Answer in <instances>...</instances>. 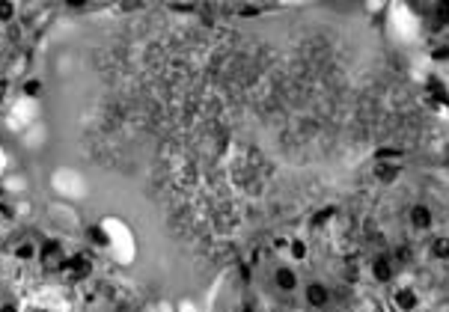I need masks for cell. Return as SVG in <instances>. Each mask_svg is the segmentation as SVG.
I'll list each match as a JSON object with an SVG mask.
<instances>
[{"instance_id": "obj_1", "label": "cell", "mask_w": 449, "mask_h": 312, "mask_svg": "<svg viewBox=\"0 0 449 312\" xmlns=\"http://www.w3.org/2000/svg\"><path fill=\"white\" fill-rule=\"evenodd\" d=\"M36 262L42 265V271H48V274H57L66 267V262H69V256H66V247L60 241H42L39 244V256H36Z\"/></svg>"}, {"instance_id": "obj_2", "label": "cell", "mask_w": 449, "mask_h": 312, "mask_svg": "<svg viewBox=\"0 0 449 312\" xmlns=\"http://www.w3.org/2000/svg\"><path fill=\"white\" fill-rule=\"evenodd\" d=\"M304 304L310 306V309H328L330 304H333V288L328 286V283H321V280H310L304 288Z\"/></svg>"}, {"instance_id": "obj_3", "label": "cell", "mask_w": 449, "mask_h": 312, "mask_svg": "<svg viewBox=\"0 0 449 312\" xmlns=\"http://www.w3.org/2000/svg\"><path fill=\"white\" fill-rule=\"evenodd\" d=\"M271 283H274V288L280 295H295L300 288V276H298V271L291 265H277L271 271Z\"/></svg>"}, {"instance_id": "obj_4", "label": "cell", "mask_w": 449, "mask_h": 312, "mask_svg": "<svg viewBox=\"0 0 449 312\" xmlns=\"http://www.w3.org/2000/svg\"><path fill=\"white\" fill-rule=\"evenodd\" d=\"M369 276L378 283V286H390L393 276H396V265L387 253H375L372 262H369Z\"/></svg>"}, {"instance_id": "obj_5", "label": "cell", "mask_w": 449, "mask_h": 312, "mask_svg": "<svg viewBox=\"0 0 449 312\" xmlns=\"http://www.w3.org/2000/svg\"><path fill=\"white\" fill-rule=\"evenodd\" d=\"M408 223H411L413 232H432V226H434V211L425 205V203H413L408 208Z\"/></svg>"}, {"instance_id": "obj_6", "label": "cell", "mask_w": 449, "mask_h": 312, "mask_svg": "<svg viewBox=\"0 0 449 312\" xmlns=\"http://www.w3.org/2000/svg\"><path fill=\"white\" fill-rule=\"evenodd\" d=\"M393 306H396L399 312H417L420 309V295H417V288H411V286H402L393 292Z\"/></svg>"}, {"instance_id": "obj_7", "label": "cell", "mask_w": 449, "mask_h": 312, "mask_svg": "<svg viewBox=\"0 0 449 312\" xmlns=\"http://www.w3.org/2000/svg\"><path fill=\"white\" fill-rule=\"evenodd\" d=\"M63 271L69 274V280H86V276L93 274V262H89L86 256L75 253V256H69V262H66Z\"/></svg>"}, {"instance_id": "obj_8", "label": "cell", "mask_w": 449, "mask_h": 312, "mask_svg": "<svg viewBox=\"0 0 449 312\" xmlns=\"http://www.w3.org/2000/svg\"><path fill=\"white\" fill-rule=\"evenodd\" d=\"M399 176H402V166L393 164V161H381V164L375 166V178H378L381 185H393Z\"/></svg>"}, {"instance_id": "obj_9", "label": "cell", "mask_w": 449, "mask_h": 312, "mask_svg": "<svg viewBox=\"0 0 449 312\" xmlns=\"http://www.w3.org/2000/svg\"><path fill=\"white\" fill-rule=\"evenodd\" d=\"M429 259L449 262V235H437V238L429 241Z\"/></svg>"}, {"instance_id": "obj_10", "label": "cell", "mask_w": 449, "mask_h": 312, "mask_svg": "<svg viewBox=\"0 0 449 312\" xmlns=\"http://www.w3.org/2000/svg\"><path fill=\"white\" fill-rule=\"evenodd\" d=\"M36 256H39V244L36 241H21V244H15V250H13L15 262H36Z\"/></svg>"}, {"instance_id": "obj_11", "label": "cell", "mask_w": 449, "mask_h": 312, "mask_svg": "<svg viewBox=\"0 0 449 312\" xmlns=\"http://www.w3.org/2000/svg\"><path fill=\"white\" fill-rule=\"evenodd\" d=\"M289 256H291L295 262H304L307 256H310L307 241H304V238H291V241H289Z\"/></svg>"}, {"instance_id": "obj_12", "label": "cell", "mask_w": 449, "mask_h": 312, "mask_svg": "<svg viewBox=\"0 0 449 312\" xmlns=\"http://www.w3.org/2000/svg\"><path fill=\"white\" fill-rule=\"evenodd\" d=\"M15 15H18L15 0H0V24H13Z\"/></svg>"}, {"instance_id": "obj_13", "label": "cell", "mask_w": 449, "mask_h": 312, "mask_svg": "<svg viewBox=\"0 0 449 312\" xmlns=\"http://www.w3.org/2000/svg\"><path fill=\"white\" fill-rule=\"evenodd\" d=\"M42 93H45V84L39 77H27V81L21 84V95H27V98H39Z\"/></svg>"}, {"instance_id": "obj_14", "label": "cell", "mask_w": 449, "mask_h": 312, "mask_svg": "<svg viewBox=\"0 0 449 312\" xmlns=\"http://www.w3.org/2000/svg\"><path fill=\"white\" fill-rule=\"evenodd\" d=\"M393 265H411L413 262V250L408 247V244H399V247H393Z\"/></svg>"}, {"instance_id": "obj_15", "label": "cell", "mask_w": 449, "mask_h": 312, "mask_svg": "<svg viewBox=\"0 0 449 312\" xmlns=\"http://www.w3.org/2000/svg\"><path fill=\"white\" fill-rule=\"evenodd\" d=\"M330 217H333V208L328 205V208H324V211H319V214L312 217V226H324V223H328Z\"/></svg>"}, {"instance_id": "obj_16", "label": "cell", "mask_w": 449, "mask_h": 312, "mask_svg": "<svg viewBox=\"0 0 449 312\" xmlns=\"http://www.w3.org/2000/svg\"><path fill=\"white\" fill-rule=\"evenodd\" d=\"M437 18L449 21V0H437Z\"/></svg>"}, {"instance_id": "obj_17", "label": "cell", "mask_w": 449, "mask_h": 312, "mask_svg": "<svg viewBox=\"0 0 449 312\" xmlns=\"http://www.w3.org/2000/svg\"><path fill=\"white\" fill-rule=\"evenodd\" d=\"M89 238H93L96 244H107V238L102 235V229H98V226H89Z\"/></svg>"}, {"instance_id": "obj_18", "label": "cell", "mask_w": 449, "mask_h": 312, "mask_svg": "<svg viewBox=\"0 0 449 312\" xmlns=\"http://www.w3.org/2000/svg\"><path fill=\"white\" fill-rule=\"evenodd\" d=\"M63 3H66V9H86L89 0H63Z\"/></svg>"}, {"instance_id": "obj_19", "label": "cell", "mask_w": 449, "mask_h": 312, "mask_svg": "<svg viewBox=\"0 0 449 312\" xmlns=\"http://www.w3.org/2000/svg\"><path fill=\"white\" fill-rule=\"evenodd\" d=\"M0 312H21L15 300H6V304H0Z\"/></svg>"}, {"instance_id": "obj_20", "label": "cell", "mask_w": 449, "mask_h": 312, "mask_svg": "<svg viewBox=\"0 0 449 312\" xmlns=\"http://www.w3.org/2000/svg\"><path fill=\"white\" fill-rule=\"evenodd\" d=\"M434 60H449V48H434Z\"/></svg>"}, {"instance_id": "obj_21", "label": "cell", "mask_w": 449, "mask_h": 312, "mask_svg": "<svg viewBox=\"0 0 449 312\" xmlns=\"http://www.w3.org/2000/svg\"><path fill=\"white\" fill-rule=\"evenodd\" d=\"M244 312H256V309H244Z\"/></svg>"}, {"instance_id": "obj_22", "label": "cell", "mask_w": 449, "mask_h": 312, "mask_svg": "<svg viewBox=\"0 0 449 312\" xmlns=\"http://www.w3.org/2000/svg\"><path fill=\"white\" fill-rule=\"evenodd\" d=\"M39 312H42V309H39Z\"/></svg>"}]
</instances>
